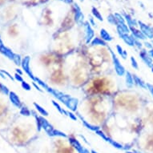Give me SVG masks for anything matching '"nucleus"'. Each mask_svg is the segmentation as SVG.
Wrapping results in <instances>:
<instances>
[{
    "label": "nucleus",
    "mask_w": 153,
    "mask_h": 153,
    "mask_svg": "<svg viewBox=\"0 0 153 153\" xmlns=\"http://www.w3.org/2000/svg\"><path fill=\"white\" fill-rule=\"evenodd\" d=\"M14 79H16L17 81H19V82H23V81H24L23 80V77H22V75H19V74H17V73H15V77H14Z\"/></svg>",
    "instance_id": "nucleus-34"
},
{
    "label": "nucleus",
    "mask_w": 153,
    "mask_h": 153,
    "mask_svg": "<svg viewBox=\"0 0 153 153\" xmlns=\"http://www.w3.org/2000/svg\"><path fill=\"white\" fill-rule=\"evenodd\" d=\"M130 30H131L132 35L133 36V37H135L139 40H145L147 39L146 36L143 34V32L141 31V30L136 29V27L130 28Z\"/></svg>",
    "instance_id": "nucleus-11"
},
{
    "label": "nucleus",
    "mask_w": 153,
    "mask_h": 153,
    "mask_svg": "<svg viewBox=\"0 0 153 153\" xmlns=\"http://www.w3.org/2000/svg\"><path fill=\"white\" fill-rule=\"evenodd\" d=\"M9 99L11 102V103L13 104L15 107L20 108L22 107V103L20 101L19 97L17 95L16 93H15L14 91H10L9 93Z\"/></svg>",
    "instance_id": "nucleus-10"
},
{
    "label": "nucleus",
    "mask_w": 153,
    "mask_h": 153,
    "mask_svg": "<svg viewBox=\"0 0 153 153\" xmlns=\"http://www.w3.org/2000/svg\"><path fill=\"white\" fill-rule=\"evenodd\" d=\"M20 114L24 116H30V111L27 107H22L20 110Z\"/></svg>",
    "instance_id": "nucleus-31"
},
{
    "label": "nucleus",
    "mask_w": 153,
    "mask_h": 153,
    "mask_svg": "<svg viewBox=\"0 0 153 153\" xmlns=\"http://www.w3.org/2000/svg\"><path fill=\"white\" fill-rule=\"evenodd\" d=\"M33 85H34V86H35V88H36V89H37L38 91H41V92H42V90L41 89L42 88L39 86V85H37V83H36L35 82H33Z\"/></svg>",
    "instance_id": "nucleus-38"
},
{
    "label": "nucleus",
    "mask_w": 153,
    "mask_h": 153,
    "mask_svg": "<svg viewBox=\"0 0 153 153\" xmlns=\"http://www.w3.org/2000/svg\"><path fill=\"white\" fill-rule=\"evenodd\" d=\"M60 1L64 2V3H73L72 0H60Z\"/></svg>",
    "instance_id": "nucleus-41"
},
{
    "label": "nucleus",
    "mask_w": 153,
    "mask_h": 153,
    "mask_svg": "<svg viewBox=\"0 0 153 153\" xmlns=\"http://www.w3.org/2000/svg\"><path fill=\"white\" fill-rule=\"evenodd\" d=\"M107 142L111 144V145H112L114 148H118V149H124V146L122 145L121 144H119V143H118L117 141H115V140H113L112 139H111L109 137V139H108V140H107Z\"/></svg>",
    "instance_id": "nucleus-23"
},
{
    "label": "nucleus",
    "mask_w": 153,
    "mask_h": 153,
    "mask_svg": "<svg viewBox=\"0 0 153 153\" xmlns=\"http://www.w3.org/2000/svg\"><path fill=\"white\" fill-rule=\"evenodd\" d=\"M125 83H126V86L129 88H132L134 84H135V82H134V78H133V75L130 71H126V73H125Z\"/></svg>",
    "instance_id": "nucleus-12"
},
{
    "label": "nucleus",
    "mask_w": 153,
    "mask_h": 153,
    "mask_svg": "<svg viewBox=\"0 0 153 153\" xmlns=\"http://www.w3.org/2000/svg\"><path fill=\"white\" fill-rule=\"evenodd\" d=\"M0 52H1L3 54H4L5 56H7L8 59L13 60L15 53L12 51L10 48L7 47L4 45V43L3 42V41H2L1 39H0Z\"/></svg>",
    "instance_id": "nucleus-9"
},
{
    "label": "nucleus",
    "mask_w": 153,
    "mask_h": 153,
    "mask_svg": "<svg viewBox=\"0 0 153 153\" xmlns=\"http://www.w3.org/2000/svg\"><path fill=\"white\" fill-rule=\"evenodd\" d=\"M15 71H16V73L17 74H19V75H23V72H22V71L20 70V69H19V68H17V69H15Z\"/></svg>",
    "instance_id": "nucleus-42"
},
{
    "label": "nucleus",
    "mask_w": 153,
    "mask_h": 153,
    "mask_svg": "<svg viewBox=\"0 0 153 153\" xmlns=\"http://www.w3.org/2000/svg\"><path fill=\"white\" fill-rule=\"evenodd\" d=\"M148 54L150 56V57L153 59V48L151 49V50H148Z\"/></svg>",
    "instance_id": "nucleus-39"
},
{
    "label": "nucleus",
    "mask_w": 153,
    "mask_h": 153,
    "mask_svg": "<svg viewBox=\"0 0 153 153\" xmlns=\"http://www.w3.org/2000/svg\"><path fill=\"white\" fill-rule=\"evenodd\" d=\"M1 71H2V72L3 73V74H4L5 75H7V77L9 78V79H10L11 80H14V79H14L13 77H12V76H11V75H10L9 74V73H8L7 71H3V70H2Z\"/></svg>",
    "instance_id": "nucleus-37"
},
{
    "label": "nucleus",
    "mask_w": 153,
    "mask_h": 153,
    "mask_svg": "<svg viewBox=\"0 0 153 153\" xmlns=\"http://www.w3.org/2000/svg\"><path fill=\"white\" fill-rule=\"evenodd\" d=\"M116 29H117V33L119 36V38L123 39V41L130 47H134V42L132 35L125 33L123 30H122L119 26H116Z\"/></svg>",
    "instance_id": "nucleus-3"
},
{
    "label": "nucleus",
    "mask_w": 153,
    "mask_h": 153,
    "mask_svg": "<svg viewBox=\"0 0 153 153\" xmlns=\"http://www.w3.org/2000/svg\"><path fill=\"white\" fill-rule=\"evenodd\" d=\"M52 104H53V106L56 107V109H57V111L61 114V115H67V111L64 109V108H63L62 107L60 106V104L59 103L57 102V101H56V100H52Z\"/></svg>",
    "instance_id": "nucleus-19"
},
{
    "label": "nucleus",
    "mask_w": 153,
    "mask_h": 153,
    "mask_svg": "<svg viewBox=\"0 0 153 153\" xmlns=\"http://www.w3.org/2000/svg\"><path fill=\"white\" fill-rule=\"evenodd\" d=\"M22 88L24 90H26V91H30V89H31L30 85L29 83H27V82H25V81H23L22 82Z\"/></svg>",
    "instance_id": "nucleus-33"
},
{
    "label": "nucleus",
    "mask_w": 153,
    "mask_h": 153,
    "mask_svg": "<svg viewBox=\"0 0 153 153\" xmlns=\"http://www.w3.org/2000/svg\"><path fill=\"white\" fill-rule=\"evenodd\" d=\"M144 47H145L146 48H148V50H151V49H152V48H153V47H152V44L151 43V42H147V41H145V42H144Z\"/></svg>",
    "instance_id": "nucleus-36"
},
{
    "label": "nucleus",
    "mask_w": 153,
    "mask_h": 153,
    "mask_svg": "<svg viewBox=\"0 0 153 153\" xmlns=\"http://www.w3.org/2000/svg\"><path fill=\"white\" fill-rule=\"evenodd\" d=\"M124 19H125V21L127 23V25L129 27V28L136 27L138 25V22L136 21L134 19H132L129 15L124 14Z\"/></svg>",
    "instance_id": "nucleus-14"
},
{
    "label": "nucleus",
    "mask_w": 153,
    "mask_h": 153,
    "mask_svg": "<svg viewBox=\"0 0 153 153\" xmlns=\"http://www.w3.org/2000/svg\"><path fill=\"white\" fill-rule=\"evenodd\" d=\"M91 45L92 46V47H95V46H103V47H105V46H107V42L105 41H103L101 38L95 37L93 39V40L91 41Z\"/></svg>",
    "instance_id": "nucleus-17"
},
{
    "label": "nucleus",
    "mask_w": 153,
    "mask_h": 153,
    "mask_svg": "<svg viewBox=\"0 0 153 153\" xmlns=\"http://www.w3.org/2000/svg\"><path fill=\"white\" fill-rule=\"evenodd\" d=\"M79 118H80V119H81V121H82V124H83V126H84L85 127H87L88 129H89V130H91V131H92V132H96L98 130L100 129V127L91 124L90 123H88V121H86L84 119H83V118L81 117V116H79Z\"/></svg>",
    "instance_id": "nucleus-15"
},
{
    "label": "nucleus",
    "mask_w": 153,
    "mask_h": 153,
    "mask_svg": "<svg viewBox=\"0 0 153 153\" xmlns=\"http://www.w3.org/2000/svg\"><path fill=\"white\" fill-rule=\"evenodd\" d=\"M13 61H14V63H15L17 66H21L23 59L21 58L20 54H15V56H14V58H13Z\"/></svg>",
    "instance_id": "nucleus-24"
},
{
    "label": "nucleus",
    "mask_w": 153,
    "mask_h": 153,
    "mask_svg": "<svg viewBox=\"0 0 153 153\" xmlns=\"http://www.w3.org/2000/svg\"><path fill=\"white\" fill-rule=\"evenodd\" d=\"M34 106H35V109L37 110L38 112H39L41 115L44 116V117H46V116H48L49 113H48V112L47 111V110H46L45 108H43L42 106H40L39 104H38L37 103H34Z\"/></svg>",
    "instance_id": "nucleus-18"
},
{
    "label": "nucleus",
    "mask_w": 153,
    "mask_h": 153,
    "mask_svg": "<svg viewBox=\"0 0 153 153\" xmlns=\"http://www.w3.org/2000/svg\"><path fill=\"white\" fill-rule=\"evenodd\" d=\"M30 56H26V57H24L23 59L21 66H22L23 70L26 72V74L34 81L35 76L33 75V73L31 71V69H30Z\"/></svg>",
    "instance_id": "nucleus-4"
},
{
    "label": "nucleus",
    "mask_w": 153,
    "mask_h": 153,
    "mask_svg": "<svg viewBox=\"0 0 153 153\" xmlns=\"http://www.w3.org/2000/svg\"><path fill=\"white\" fill-rule=\"evenodd\" d=\"M138 24L140 27V30L146 36V38L149 39H153V28L140 21L138 22Z\"/></svg>",
    "instance_id": "nucleus-6"
},
{
    "label": "nucleus",
    "mask_w": 153,
    "mask_h": 153,
    "mask_svg": "<svg viewBox=\"0 0 153 153\" xmlns=\"http://www.w3.org/2000/svg\"><path fill=\"white\" fill-rule=\"evenodd\" d=\"M0 91H1L4 95H9V93H10L9 89L7 88V87H6L5 85H3L2 83H0Z\"/></svg>",
    "instance_id": "nucleus-30"
},
{
    "label": "nucleus",
    "mask_w": 153,
    "mask_h": 153,
    "mask_svg": "<svg viewBox=\"0 0 153 153\" xmlns=\"http://www.w3.org/2000/svg\"><path fill=\"white\" fill-rule=\"evenodd\" d=\"M110 52H111V54H112V62H113L114 67H115V73L119 76H124L126 73L125 67L123 66V64L120 63L119 58L114 53V51L112 50H110Z\"/></svg>",
    "instance_id": "nucleus-1"
},
{
    "label": "nucleus",
    "mask_w": 153,
    "mask_h": 153,
    "mask_svg": "<svg viewBox=\"0 0 153 153\" xmlns=\"http://www.w3.org/2000/svg\"><path fill=\"white\" fill-rule=\"evenodd\" d=\"M95 133H96V134H97L99 136H100V137H101L103 139H104L105 141H107V140H108L109 137H108V136H107V135H106L104 132H103L102 130H100H100H98V131L95 132Z\"/></svg>",
    "instance_id": "nucleus-28"
},
{
    "label": "nucleus",
    "mask_w": 153,
    "mask_h": 153,
    "mask_svg": "<svg viewBox=\"0 0 153 153\" xmlns=\"http://www.w3.org/2000/svg\"><path fill=\"white\" fill-rule=\"evenodd\" d=\"M116 51H117V52L119 53V54L122 58L124 59H126V58L127 56V52L120 45H116Z\"/></svg>",
    "instance_id": "nucleus-22"
},
{
    "label": "nucleus",
    "mask_w": 153,
    "mask_h": 153,
    "mask_svg": "<svg viewBox=\"0 0 153 153\" xmlns=\"http://www.w3.org/2000/svg\"><path fill=\"white\" fill-rule=\"evenodd\" d=\"M69 142L77 150V151L79 153H91V151H89L87 148H85L84 147H83L81 145V144L79 143L76 139L70 137L69 138Z\"/></svg>",
    "instance_id": "nucleus-8"
},
{
    "label": "nucleus",
    "mask_w": 153,
    "mask_h": 153,
    "mask_svg": "<svg viewBox=\"0 0 153 153\" xmlns=\"http://www.w3.org/2000/svg\"><path fill=\"white\" fill-rule=\"evenodd\" d=\"M100 38H101L103 41H105L106 42H111V41L113 39L112 36L111 35H110V34L108 33L107 30L106 29H104V28H102V29L100 30Z\"/></svg>",
    "instance_id": "nucleus-13"
},
{
    "label": "nucleus",
    "mask_w": 153,
    "mask_h": 153,
    "mask_svg": "<svg viewBox=\"0 0 153 153\" xmlns=\"http://www.w3.org/2000/svg\"><path fill=\"white\" fill-rule=\"evenodd\" d=\"M151 44H152V47H153V40H152V41H151Z\"/></svg>",
    "instance_id": "nucleus-46"
},
{
    "label": "nucleus",
    "mask_w": 153,
    "mask_h": 153,
    "mask_svg": "<svg viewBox=\"0 0 153 153\" xmlns=\"http://www.w3.org/2000/svg\"><path fill=\"white\" fill-rule=\"evenodd\" d=\"M74 11H75V20L76 23H78L79 26L83 25L84 22V15L81 10V8L79 7L77 3H74Z\"/></svg>",
    "instance_id": "nucleus-5"
},
{
    "label": "nucleus",
    "mask_w": 153,
    "mask_h": 153,
    "mask_svg": "<svg viewBox=\"0 0 153 153\" xmlns=\"http://www.w3.org/2000/svg\"><path fill=\"white\" fill-rule=\"evenodd\" d=\"M80 1H84V0H80Z\"/></svg>",
    "instance_id": "nucleus-47"
},
{
    "label": "nucleus",
    "mask_w": 153,
    "mask_h": 153,
    "mask_svg": "<svg viewBox=\"0 0 153 153\" xmlns=\"http://www.w3.org/2000/svg\"><path fill=\"white\" fill-rule=\"evenodd\" d=\"M67 115L71 119L74 120V121H76L77 119H78L76 115H75L74 113H73V112H71V111H67Z\"/></svg>",
    "instance_id": "nucleus-32"
},
{
    "label": "nucleus",
    "mask_w": 153,
    "mask_h": 153,
    "mask_svg": "<svg viewBox=\"0 0 153 153\" xmlns=\"http://www.w3.org/2000/svg\"><path fill=\"white\" fill-rule=\"evenodd\" d=\"M83 26H84L85 42H86L87 44H91V41L95 38V31L89 22H85Z\"/></svg>",
    "instance_id": "nucleus-2"
},
{
    "label": "nucleus",
    "mask_w": 153,
    "mask_h": 153,
    "mask_svg": "<svg viewBox=\"0 0 153 153\" xmlns=\"http://www.w3.org/2000/svg\"><path fill=\"white\" fill-rule=\"evenodd\" d=\"M107 22L109 23H111L112 25H115V26H117V21H116V19H115V15L113 14H110L108 16H107Z\"/></svg>",
    "instance_id": "nucleus-25"
},
{
    "label": "nucleus",
    "mask_w": 153,
    "mask_h": 153,
    "mask_svg": "<svg viewBox=\"0 0 153 153\" xmlns=\"http://www.w3.org/2000/svg\"><path fill=\"white\" fill-rule=\"evenodd\" d=\"M115 19H116V21H117V24L118 23H126L125 19L120 14L115 13Z\"/></svg>",
    "instance_id": "nucleus-27"
},
{
    "label": "nucleus",
    "mask_w": 153,
    "mask_h": 153,
    "mask_svg": "<svg viewBox=\"0 0 153 153\" xmlns=\"http://www.w3.org/2000/svg\"><path fill=\"white\" fill-rule=\"evenodd\" d=\"M91 13H92L93 17L95 18V19H98L99 21H103V20L102 15L100 14V12L99 11V10H98L97 8H95V7L91 8Z\"/></svg>",
    "instance_id": "nucleus-21"
},
{
    "label": "nucleus",
    "mask_w": 153,
    "mask_h": 153,
    "mask_svg": "<svg viewBox=\"0 0 153 153\" xmlns=\"http://www.w3.org/2000/svg\"><path fill=\"white\" fill-rule=\"evenodd\" d=\"M130 61H131V63H132V67H133V68L136 69V70H138L139 69V64H138L137 60L135 59L133 56H131Z\"/></svg>",
    "instance_id": "nucleus-29"
},
{
    "label": "nucleus",
    "mask_w": 153,
    "mask_h": 153,
    "mask_svg": "<svg viewBox=\"0 0 153 153\" xmlns=\"http://www.w3.org/2000/svg\"><path fill=\"white\" fill-rule=\"evenodd\" d=\"M49 136H59V137H64V138H67V136L63 132H61L59 130H57L56 129V128H54V129L52 130V132L50 133V135H49Z\"/></svg>",
    "instance_id": "nucleus-20"
},
{
    "label": "nucleus",
    "mask_w": 153,
    "mask_h": 153,
    "mask_svg": "<svg viewBox=\"0 0 153 153\" xmlns=\"http://www.w3.org/2000/svg\"><path fill=\"white\" fill-rule=\"evenodd\" d=\"M139 56H140V58H141L143 62L148 67L151 68V67L153 66V59L150 57L148 51H147L145 49H142V50L140 51Z\"/></svg>",
    "instance_id": "nucleus-7"
},
{
    "label": "nucleus",
    "mask_w": 153,
    "mask_h": 153,
    "mask_svg": "<svg viewBox=\"0 0 153 153\" xmlns=\"http://www.w3.org/2000/svg\"><path fill=\"white\" fill-rule=\"evenodd\" d=\"M91 153H98V152L95 151V150H91Z\"/></svg>",
    "instance_id": "nucleus-44"
},
{
    "label": "nucleus",
    "mask_w": 153,
    "mask_h": 153,
    "mask_svg": "<svg viewBox=\"0 0 153 153\" xmlns=\"http://www.w3.org/2000/svg\"><path fill=\"white\" fill-rule=\"evenodd\" d=\"M147 89L148 90V91L150 92V94L151 95V96L153 97V85L150 84V83H147Z\"/></svg>",
    "instance_id": "nucleus-35"
},
{
    "label": "nucleus",
    "mask_w": 153,
    "mask_h": 153,
    "mask_svg": "<svg viewBox=\"0 0 153 153\" xmlns=\"http://www.w3.org/2000/svg\"><path fill=\"white\" fill-rule=\"evenodd\" d=\"M132 39H133V42H134V47H137L138 49H139V50H142L144 45H143L142 42H140V40L136 39L135 37H133V36H132Z\"/></svg>",
    "instance_id": "nucleus-26"
},
{
    "label": "nucleus",
    "mask_w": 153,
    "mask_h": 153,
    "mask_svg": "<svg viewBox=\"0 0 153 153\" xmlns=\"http://www.w3.org/2000/svg\"><path fill=\"white\" fill-rule=\"evenodd\" d=\"M90 23H91V25H93V26H95L96 25V24L95 23V22H94V19H93V18H90V22H89Z\"/></svg>",
    "instance_id": "nucleus-40"
},
{
    "label": "nucleus",
    "mask_w": 153,
    "mask_h": 153,
    "mask_svg": "<svg viewBox=\"0 0 153 153\" xmlns=\"http://www.w3.org/2000/svg\"><path fill=\"white\" fill-rule=\"evenodd\" d=\"M133 78H134L135 84H136L137 86H139V88H141L143 89H147V83H145L141 78L138 77L136 75H133Z\"/></svg>",
    "instance_id": "nucleus-16"
},
{
    "label": "nucleus",
    "mask_w": 153,
    "mask_h": 153,
    "mask_svg": "<svg viewBox=\"0 0 153 153\" xmlns=\"http://www.w3.org/2000/svg\"><path fill=\"white\" fill-rule=\"evenodd\" d=\"M151 71H152V72H153V66H152V67H151Z\"/></svg>",
    "instance_id": "nucleus-45"
},
{
    "label": "nucleus",
    "mask_w": 153,
    "mask_h": 153,
    "mask_svg": "<svg viewBox=\"0 0 153 153\" xmlns=\"http://www.w3.org/2000/svg\"><path fill=\"white\" fill-rule=\"evenodd\" d=\"M126 153H141V152L137 151H127Z\"/></svg>",
    "instance_id": "nucleus-43"
}]
</instances>
